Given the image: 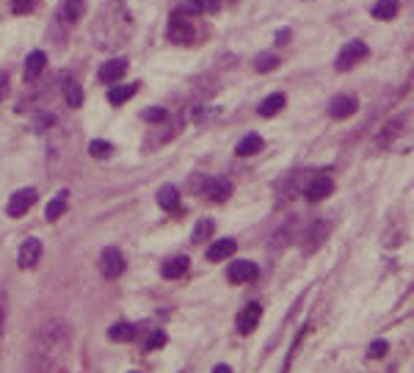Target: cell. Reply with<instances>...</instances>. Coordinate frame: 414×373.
<instances>
[{
    "label": "cell",
    "instance_id": "obj_1",
    "mask_svg": "<svg viewBox=\"0 0 414 373\" xmlns=\"http://www.w3.org/2000/svg\"><path fill=\"white\" fill-rule=\"evenodd\" d=\"M130 31H133V17L122 0H108L100 6L97 17H94V28H91L97 47L116 50L130 39Z\"/></svg>",
    "mask_w": 414,
    "mask_h": 373
},
{
    "label": "cell",
    "instance_id": "obj_2",
    "mask_svg": "<svg viewBox=\"0 0 414 373\" xmlns=\"http://www.w3.org/2000/svg\"><path fill=\"white\" fill-rule=\"evenodd\" d=\"M169 39L174 44H191L197 39V31L191 25V19L186 17V11H174L172 14V22H169Z\"/></svg>",
    "mask_w": 414,
    "mask_h": 373
},
{
    "label": "cell",
    "instance_id": "obj_3",
    "mask_svg": "<svg viewBox=\"0 0 414 373\" xmlns=\"http://www.w3.org/2000/svg\"><path fill=\"white\" fill-rule=\"evenodd\" d=\"M362 58H368V44L362 42V39H354V42H348L343 50H340V55H337V69L340 72H348L354 64H359Z\"/></svg>",
    "mask_w": 414,
    "mask_h": 373
},
{
    "label": "cell",
    "instance_id": "obj_4",
    "mask_svg": "<svg viewBox=\"0 0 414 373\" xmlns=\"http://www.w3.org/2000/svg\"><path fill=\"white\" fill-rule=\"evenodd\" d=\"M100 271H102V277H108V279H116V277L125 274V257H122V252H119L116 246L102 249V254H100Z\"/></svg>",
    "mask_w": 414,
    "mask_h": 373
},
{
    "label": "cell",
    "instance_id": "obj_5",
    "mask_svg": "<svg viewBox=\"0 0 414 373\" xmlns=\"http://www.w3.org/2000/svg\"><path fill=\"white\" fill-rule=\"evenodd\" d=\"M226 277H229L232 285H246V282H254V279L260 277V268H257V263H251V260H235V263L226 268Z\"/></svg>",
    "mask_w": 414,
    "mask_h": 373
},
{
    "label": "cell",
    "instance_id": "obj_6",
    "mask_svg": "<svg viewBox=\"0 0 414 373\" xmlns=\"http://www.w3.org/2000/svg\"><path fill=\"white\" fill-rule=\"evenodd\" d=\"M33 205H36V191H33V188H19V191L11 193V199H8V216H11V218H19V216H25Z\"/></svg>",
    "mask_w": 414,
    "mask_h": 373
},
{
    "label": "cell",
    "instance_id": "obj_7",
    "mask_svg": "<svg viewBox=\"0 0 414 373\" xmlns=\"http://www.w3.org/2000/svg\"><path fill=\"white\" fill-rule=\"evenodd\" d=\"M326 238H329V221H315V224H309V229H307V235H304V243H301L304 254L318 252V249L326 243Z\"/></svg>",
    "mask_w": 414,
    "mask_h": 373
},
{
    "label": "cell",
    "instance_id": "obj_8",
    "mask_svg": "<svg viewBox=\"0 0 414 373\" xmlns=\"http://www.w3.org/2000/svg\"><path fill=\"white\" fill-rule=\"evenodd\" d=\"M260 318H262V307H260L257 302L246 304V307L237 313V332H240V335H251V332L257 329Z\"/></svg>",
    "mask_w": 414,
    "mask_h": 373
},
{
    "label": "cell",
    "instance_id": "obj_9",
    "mask_svg": "<svg viewBox=\"0 0 414 373\" xmlns=\"http://www.w3.org/2000/svg\"><path fill=\"white\" fill-rule=\"evenodd\" d=\"M42 257V241L39 238H25L22 246H19V254H17V263L19 268H33Z\"/></svg>",
    "mask_w": 414,
    "mask_h": 373
},
{
    "label": "cell",
    "instance_id": "obj_10",
    "mask_svg": "<svg viewBox=\"0 0 414 373\" xmlns=\"http://www.w3.org/2000/svg\"><path fill=\"white\" fill-rule=\"evenodd\" d=\"M332 191H334V180L326 177V175H318V177H312V180L304 186V196H307L309 202H321V199H326Z\"/></svg>",
    "mask_w": 414,
    "mask_h": 373
},
{
    "label": "cell",
    "instance_id": "obj_11",
    "mask_svg": "<svg viewBox=\"0 0 414 373\" xmlns=\"http://www.w3.org/2000/svg\"><path fill=\"white\" fill-rule=\"evenodd\" d=\"M354 114H357V100L348 97V94L334 97L332 105H329V116H332V119H348V116H354Z\"/></svg>",
    "mask_w": 414,
    "mask_h": 373
},
{
    "label": "cell",
    "instance_id": "obj_12",
    "mask_svg": "<svg viewBox=\"0 0 414 373\" xmlns=\"http://www.w3.org/2000/svg\"><path fill=\"white\" fill-rule=\"evenodd\" d=\"M125 72H127V61L125 58H114V61H105L97 75H100L102 83H116L119 78H125Z\"/></svg>",
    "mask_w": 414,
    "mask_h": 373
},
{
    "label": "cell",
    "instance_id": "obj_13",
    "mask_svg": "<svg viewBox=\"0 0 414 373\" xmlns=\"http://www.w3.org/2000/svg\"><path fill=\"white\" fill-rule=\"evenodd\" d=\"M44 64H47V55L42 50H33L25 61V83H36V78L44 72Z\"/></svg>",
    "mask_w": 414,
    "mask_h": 373
},
{
    "label": "cell",
    "instance_id": "obj_14",
    "mask_svg": "<svg viewBox=\"0 0 414 373\" xmlns=\"http://www.w3.org/2000/svg\"><path fill=\"white\" fill-rule=\"evenodd\" d=\"M235 249H237V243H235L232 238H221V241H215V243L207 249V260H210V263H221V260L232 257Z\"/></svg>",
    "mask_w": 414,
    "mask_h": 373
},
{
    "label": "cell",
    "instance_id": "obj_15",
    "mask_svg": "<svg viewBox=\"0 0 414 373\" xmlns=\"http://www.w3.org/2000/svg\"><path fill=\"white\" fill-rule=\"evenodd\" d=\"M83 11H86V3H83V0H64L61 8H58V17H61V22L75 25V22L83 17Z\"/></svg>",
    "mask_w": 414,
    "mask_h": 373
},
{
    "label": "cell",
    "instance_id": "obj_16",
    "mask_svg": "<svg viewBox=\"0 0 414 373\" xmlns=\"http://www.w3.org/2000/svg\"><path fill=\"white\" fill-rule=\"evenodd\" d=\"M66 202H69V191L64 188V191H58L50 202H47V207H44V216H47V221H58L61 216H64V210H66Z\"/></svg>",
    "mask_w": 414,
    "mask_h": 373
},
{
    "label": "cell",
    "instance_id": "obj_17",
    "mask_svg": "<svg viewBox=\"0 0 414 373\" xmlns=\"http://www.w3.org/2000/svg\"><path fill=\"white\" fill-rule=\"evenodd\" d=\"M205 193L213 202H226L232 196V183L229 180H207Z\"/></svg>",
    "mask_w": 414,
    "mask_h": 373
},
{
    "label": "cell",
    "instance_id": "obj_18",
    "mask_svg": "<svg viewBox=\"0 0 414 373\" xmlns=\"http://www.w3.org/2000/svg\"><path fill=\"white\" fill-rule=\"evenodd\" d=\"M64 100H66L69 108H80L83 105V89H80V83L75 78L64 80Z\"/></svg>",
    "mask_w": 414,
    "mask_h": 373
},
{
    "label": "cell",
    "instance_id": "obj_19",
    "mask_svg": "<svg viewBox=\"0 0 414 373\" xmlns=\"http://www.w3.org/2000/svg\"><path fill=\"white\" fill-rule=\"evenodd\" d=\"M138 92V83H125V86H111V92H108V103L111 105H125L133 94Z\"/></svg>",
    "mask_w": 414,
    "mask_h": 373
},
{
    "label": "cell",
    "instance_id": "obj_20",
    "mask_svg": "<svg viewBox=\"0 0 414 373\" xmlns=\"http://www.w3.org/2000/svg\"><path fill=\"white\" fill-rule=\"evenodd\" d=\"M186 271H188V257H186V254L166 260V263H163V268H161V274H163L166 279H177V277H183Z\"/></svg>",
    "mask_w": 414,
    "mask_h": 373
},
{
    "label": "cell",
    "instance_id": "obj_21",
    "mask_svg": "<svg viewBox=\"0 0 414 373\" xmlns=\"http://www.w3.org/2000/svg\"><path fill=\"white\" fill-rule=\"evenodd\" d=\"M108 338H111L114 343H130V340L136 338V327H133L130 321H119V324H114V327L108 329Z\"/></svg>",
    "mask_w": 414,
    "mask_h": 373
},
{
    "label": "cell",
    "instance_id": "obj_22",
    "mask_svg": "<svg viewBox=\"0 0 414 373\" xmlns=\"http://www.w3.org/2000/svg\"><path fill=\"white\" fill-rule=\"evenodd\" d=\"M398 8H401V0H379V3L373 6V17L387 22V19L398 17Z\"/></svg>",
    "mask_w": 414,
    "mask_h": 373
},
{
    "label": "cell",
    "instance_id": "obj_23",
    "mask_svg": "<svg viewBox=\"0 0 414 373\" xmlns=\"http://www.w3.org/2000/svg\"><path fill=\"white\" fill-rule=\"evenodd\" d=\"M285 108V94H271V97H265L262 103H260V116H276L279 111Z\"/></svg>",
    "mask_w": 414,
    "mask_h": 373
},
{
    "label": "cell",
    "instance_id": "obj_24",
    "mask_svg": "<svg viewBox=\"0 0 414 373\" xmlns=\"http://www.w3.org/2000/svg\"><path fill=\"white\" fill-rule=\"evenodd\" d=\"M260 150H262V139H260L257 133H249V136L240 139L237 147H235L237 155H254V153H260Z\"/></svg>",
    "mask_w": 414,
    "mask_h": 373
},
{
    "label": "cell",
    "instance_id": "obj_25",
    "mask_svg": "<svg viewBox=\"0 0 414 373\" xmlns=\"http://www.w3.org/2000/svg\"><path fill=\"white\" fill-rule=\"evenodd\" d=\"M158 205H161L163 210H174V207L180 205V191L174 186H163L158 191Z\"/></svg>",
    "mask_w": 414,
    "mask_h": 373
},
{
    "label": "cell",
    "instance_id": "obj_26",
    "mask_svg": "<svg viewBox=\"0 0 414 373\" xmlns=\"http://www.w3.org/2000/svg\"><path fill=\"white\" fill-rule=\"evenodd\" d=\"M111 153H114V147H111L108 141H102V139H94V141L89 144V155H91V158H97V161L111 158Z\"/></svg>",
    "mask_w": 414,
    "mask_h": 373
},
{
    "label": "cell",
    "instance_id": "obj_27",
    "mask_svg": "<svg viewBox=\"0 0 414 373\" xmlns=\"http://www.w3.org/2000/svg\"><path fill=\"white\" fill-rule=\"evenodd\" d=\"M218 8H221V0H194L186 6V11H207V14H213Z\"/></svg>",
    "mask_w": 414,
    "mask_h": 373
},
{
    "label": "cell",
    "instance_id": "obj_28",
    "mask_svg": "<svg viewBox=\"0 0 414 373\" xmlns=\"http://www.w3.org/2000/svg\"><path fill=\"white\" fill-rule=\"evenodd\" d=\"M213 229H215V224L210 221V218H202L197 227H194V241L199 243V241H207L210 235H213Z\"/></svg>",
    "mask_w": 414,
    "mask_h": 373
},
{
    "label": "cell",
    "instance_id": "obj_29",
    "mask_svg": "<svg viewBox=\"0 0 414 373\" xmlns=\"http://www.w3.org/2000/svg\"><path fill=\"white\" fill-rule=\"evenodd\" d=\"M279 67V58L276 55H260L257 58V72H271Z\"/></svg>",
    "mask_w": 414,
    "mask_h": 373
},
{
    "label": "cell",
    "instance_id": "obj_30",
    "mask_svg": "<svg viewBox=\"0 0 414 373\" xmlns=\"http://www.w3.org/2000/svg\"><path fill=\"white\" fill-rule=\"evenodd\" d=\"M36 6H39V0H14V3H11L14 14H30Z\"/></svg>",
    "mask_w": 414,
    "mask_h": 373
},
{
    "label": "cell",
    "instance_id": "obj_31",
    "mask_svg": "<svg viewBox=\"0 0 414 373\" xmlns=\"http://www.w3.org/2000/svg\"><path fill=\"white\" fill-rule=\"evenodd\" d=\"M163 343H166V335H163V332H152L150 340H147V349L152 352V349H161Z\"/></svg>",
    "mask_w": 414,
    "mask_h": 373
},
{
    "label": "cell",
    "instance_id": "obj_32",
    "mask_svg": "<svg viewBox=\"0 0 414 373\" xmlns=\"http://www.w3.org/2000/svg\"><path fill=\"white\" fill-rule=\"evenodd\" d=\"M163 116H166L163 108H147V111H144V119H147V122H161Z\"/></svg>",
    "mask_w": 414,
    "mask_h": 373
},
{
    "label": "cell",
    "instance_id": "obj_33",
    "mask_svg": "<svg viewBox=\"0 0 414 373\" xmlns=\"http://www.w3.org/2000/svg\"><path fill=\"white\" fill-rule=\"evenodd\" d=\"M384 354H387V343L384 340H376L370 346V352H368V357H384Z\"/></svg>",
    "mask_w": 414,
    "mask_h": 373
},
{
    "label": "cell",
    "instance_id": "obj_34",
    "mask_svg": "<svg viewBox=\"0 0 414 373\" xmlns=\"http://www.w3.org/2000/svg\"><path fill=\"white\" fill-rule=\"evenodd\" d=\"M3 324H6V296L0 293V332H3Z\"/></svg>",
    "mask_w": 414,
    "mask_h": 373
},
{
    "label": "cell",
    "instance_id": "obj_35",
    "mask_svg": "<svg viewBox=\"0 0 414 373\" xmlns=\"http://www.w3.org/2000/svg\"><path fill=\"white\" fill-rule=\"evenodd\" d=\"M8 94V78L6 75H0V100Z\"/></svg>",
    "mask_w": 414,
    "mask_h": 373
},
{
    "label": "cell",
    "instance_id": "obj_36",
    "mask_svg": "<svg viewBox=\"0 0 414 373\" xmlns=\"http://www.w3.org/2000/svg\"><path fill=\"white\" fill-rule=\"evenodd\" d=\"M287 39H290V31H279V36H276V42H279V44H285Z\"/></svg>",
    "mask_w": 414,
    "mask_h": 373
},
{
    "label": "cell",
    "instance_id": "obj_37",
    "mask_svg": "<svg viewBox=\"0 0 414 373\" xmlns=\"http://www.w3.org/2000/svg\"><path fill=\"white\" fill-rule=\"evenodd\" d=\"M213 373H232V371H229V365H215Z\"/></svg>",
    "mask_w": 414,
    "mask_h": 373
}]
</instances>
